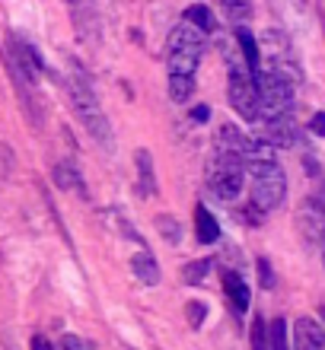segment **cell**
Instances as JSON below:
<instances>
[{
    "mask_svg": "<svg viewBox=\"0 0 325 350\" xmlns=\"http://www.w3.org/2000/svg\"><path fill=\"white\" fill-rule=\"evenodd\" d=\"M252 83H255V96H259V115H265L268 121L290 115L294 83L284 80L274 67H271V70H255V74H252Z\"/></svg>",
    "mask_w": 325,
    "mask_h": 350,
    "instance_id": "obj_1",
    "label": "cell"
},
{
    "mask_svg": "<svg viewBox=\"0 0 325 350\" xmlns=\"http://www.w3.org/2000/svg\"><path fill=\"white\" fill-rule=\"evenodd\" d=\"M252 175V211L259 213H271L284 201V191H287V178L281 172V166H255L246 169Z\"/></svg>",
    "mask_w": 325,
    "mask_h": 350,
    "instance_id": "obj_2",
    "label": "cell"
},
{
    "mask_svg": "<svg viewBox=\"0 0 325 350\" xmlns=\"http://www.w3.org/2000/svg\"><path fill=\"white\" fill-rule=\"evenodd\" d=\"M67 96H70V105H74V111L80 115V121L86 124V131L93 134L103 147H112V131H109V121H105L103 109H99V102H96V96L90 92V86L86 83H70V90H67Z\"/></svg>",
    "mask_w": 325,
    "mask_h": 350,
    "instance_id": "obj_3",
    "label": "cell"
},
{
    "mask_svg": "<svg viewBox=\"0 0 325 350\" xmlns=\"http://www.w3.org/2000/svg\"><path fill=\"white\" fill-rule=\"evenodd\" d=\"M242 159L233 157V153H217L214 166H211V188H214L217 198L223 201H233L236 194L242 191Z\"/></svg>",
    "mask_w": 325,
    "mask_h": 350,
    "instance_id": "obj_4",
    "label": "cell"
},
{
    "mask_svg": "<svg viewBox=\"0 0 325 350\" xmlns=\"http://www.w3.org/2000/svg\"><path fill=\"white\" fill-rule=\"evenodd\" d=\"M230 102L233 109L239 111L242 118H259V96H255V83H252V74L242 67V61H233L230 64Z\"/></svg>",
    "mask_w": 325,
    "mask_h": 350,
    "instance_id": "obj_5",
    "label": "cell"
},
{
    "mask_svg": "<svg viewBox=\"0 0 325 350\" xmlns=\"http://www.w3.org/2000/svg\"><path fill=\"white\" fill-rule=\"evenodd\" d=\"M325 344V332L322 325L309 315H300L294 322V350H322Z\"/></svg>",
    "mask_w": 325,
    "mask_h": 350,
    "instance_id": "obj_6",
    "label": "cell"
},
{
    "mask_svg": "<svg viewBox=\"0 0 325 350\" xmlns=\"http://www.w3.org/2000/svg\"><path fill=\"white\" fill-rule=\"evenodd\" d=\"M261 140H268L274 150L278 147H294V144L300 140V131H297V124H294V118L284 115V118L268 121V131H265V137Z\"/></svg>",
    "mask_w": 325,
    "mask_h": 350,
    "instance_id": "obj_7",
    "label": "cell"
},
{
    "mask_svg": "<svg viewBox=\"0 0 325 350\" xmlns=\"http://www.w3.org/2000/svg\"><path fill=\"white\" fill-rule=\"evenodd\" d=\"M201 48H205V36L192 26H176L172 29V36H169V51H185V55H201Z\"/></svg>",
    "mask_w": 325,
    "mask_h": 350,
    "instance_id": "obj_8",
    "label": "cell"
},
{
    "mask_svg": "<svg viewBox=\"0 0 325 350\" xmlns=\"http://www.w3.org/2000/svg\"><path fill=\"white\" fill-rule=\"evenodd\" d=\"M300 226H303V232L309 236V242L322 239V204H319L316 198H309V201L303 204V211H300Z\"/></svg>",
    "mask_w": 325,
    "mask_h": 350,
    "instance_id": "obj_9",
    "label": "cell"
},
{
    "mask_svg": "<svg viewBox=\"0 0 325 350\" xmlns=\"http://www.w3.org/2000/svg\"><path fill=\"white\" fill-rule=\"evenodd\" d=\"M195 236H198V242H205V245L220 239V223H217L214 213L207 211V207H201V204L195 207Z\"/></svg>",
    "mask_w": 325,
    "mask_h": 350,
    "instance_id": "obj_10",
    "label": "cell"
},
{
    "mask_svg": "<svg viewBox=\"0 0 325 350\" xmlns=\"http://www.w3.org/2000/svg\"><path fill=\"white\" fill-rule=\"evenodd\" d=\"M223 293L230 296L233 306H236L239 312L249 309V286H246V280H242L236 271H223Z\"/></svg>",
    "mask_w": 325,
    "mask_h": 350,
    "instance_id": "obj_11",
    "label": "cell"
},
{
    "mask_svg": "<svg viewBox=\"0 0 325 350\" xmlns=\"http://www.w3.org/2000/svg\"><path fill=\"white\" fill-rule=\"evenodd\" d=\"M198 61H201V55L169 51V77H188V80H195V74H198Z\"/></svg>",
    "mask_w": 325,
    "mask_h": 350,
    "instance_id": "obj_12",
    "label": "cell"
},
{
    "mask_svg": "<svg viewBox=\"0 0 325 350\" xmlns=\"http://www.w3.org/2000/svg\"><path fill=\"white\" fill-rule=\"evenodd\" d=\"M13 61H16V67H19V77H26V83H36L38 57L32 55V48H26L23 42H16V45H13Z\"/></svg>",
    "mask_w": 325,
    "mask_h": 350,
    "instance_id": "obj_13",
    "label": "cell"
},
{
    "mask_svg": "<svg viewBox=\"0 0 325 350\" xmlns=\"http://www.w3.org/2000/svg\"><path fill=\"white\" fill-rule=\"evenodd\" d=\"M217 144H220V153H233V157H242V147H246V134H242L236 124H223L217 131Z\"/></svg>",
    "mask_w": 325,
    "mask_h": 350,
    "instance_id": "obj_14",
    "label": "cell"
},
{
    "mask_svg": "<svg viewBox=\"0 0 325 350\" xmlns=\"http://www.w3.org/2000/svg\"><path fill=\"white\" fill-rule=\"evenodd\" d=\"M131 267H134V274L144 280V284H159V267H157V258L150 255V252H138L134 258H131Z\"/></svg>",
    "mask_w": 325,
    "mask_h": 350,
    "instance_id": "obj_15",
    "label": "cell"
},
{
    "mask_svg": "<svg viewBox=\"0 0 325 350\" xmlns=\"http://www.w3.org/2000/svg\"><path fill=\"white\" fill-rule=\"evenodd\" d=\"M55 178H57V185H61L64 191L86 194V185H83V178H80V172H77L74 163H57V166H55Z\"/></svg>",
    "mask_w": 325,
    "mask_h": 350,
    "instance_id": "obj_16",
    "label": "cell"
},
{
    "mask_svg": "<svg viewBox=\"0 0 325 350\" xmlns=\"http://www.w3.org/2000/svg\"><path fill=\"white\" fill-rule=\"evenodd\" d=\"M134 163H138V175H140V191L144 194H157V178H153V157L147 150H138L134 153Z\"/></svg>",
    "mask_w": 325,
    "mask_h": 350,
    "instance_id": "obj_17",
    "label": "cell"
},
{
    "mask_svg": "<svg viewBox=\"0 0 325 350\" xmlns=\"http://www.w3.org/2000/svg\"><path fill=\"white\" fill-rule=\"evenodd\" d=\"M236 42H239L242 48V57H246V70L249 74H255L259 70V45H255V36H252L249 29H236Z\"/></svg>",
    "mask_w": 325,
    "mask_h": 350,
    "instance_id": "obj_18",
    "label": "cell"
},
{
    "mask_svg": "<svg viewBox=\"0 0 325 350\" xmlns=\"http://www.w3.org/2000/svg\"><path fill=\"white\" fill-rule=\"evenodd\" d=\"M185 26L198 29V32L205 36V32H211V29H214V16H211V10H207L205 3H195V7L185 10Z\"/></svg>",
    "mask_w": 325,
    "mask_h": 350,
    "instance_id": "obj_19",
    "label": "cell"
},
{
    "mask_svg": "<svg viewBox=\"0 0 325 350\" xmlns=\"http://www.w3.org/2000/svg\"><path fill=\"white\" fill-rule=\"evenodd\" d=\"M195 90V80H188V77H169V96L172 102H185Z\"/></svg>",
    "mask_w": 325,
    "mask_h": 350,
    "instance_id": "obj_20",
    "label": "cell"
},
{
    "mask_svg": "<svg viewBox=\"0 0 325 350\" xmlns=\"http://www.w3.org/2000/svg\"><path fill=\"white\" fill-rule=\"evenodd\" d=\"M207 267H211V261H192V265H185V271H182V277H185V284H201V280H205L207 277Z\"/></svg>",
    "mask_w": 325,
    "mask_h": 350,
    "instance_id": "obj_21",
    "label": "cell"
},
{
    "mask_svg": "<svg viewBox=\"0 0 325 350\" xmlns=\"http://www.w3.org/2000/svg\"><path fill=\"white\" fill-rule=\"evenodd\" d=\"M157 226H159V232H163V236H166V239L172 242V245H176V242L182 239V226H179L176 220H169L166 213H159V217H157Z\"/></svg>",
    "mask_w": 325,
    "mask_h": 350,
    "instance_id": "obj_22",
    "label": "cell"
},
{
    "mask_svg": "<svg viewBox=\"0 0 325 350\" xmlns=\"http://www.w3.org/2000/svg\"><path fill=\"white\" fill-rule=\"evenodd\" d=\"M64 350H96V344L90 338H80V334H64V341H61Z\"/></svg>",
    "mask_w": 325,
    "mask_h": 350,
    "instance_id": "obj_23",
    "label": "cell"
},
{
    "mask_svg": "<svg viewBox=\"0 0 325 350\" xmlns=\"http://www.w3.org/2000/svg\"><path fill=\"white\" fill-rule=\"evenodd\" d=\"M185 315H188V325H192V328H198V325L205 322L207 306H205V303H188V306H185Z\"/></svg>",
    "mask_w": 325,
    "mask_h": 350,
    "instance_id": "obj_24",
    "label": "cell"
},
{
    "mask_svg": "<svg viewBox=\"0 0 325 350\" xmlns=\"http://www.w3.org/2000/svg\"><path fill=\"white\" fill-rule=\"evenodd\" d=\"M268 350H287V344H284V322H281V319H274V325H271Z\"/></svg>",
    "mask_w": 325,
    "mask_h": 350,
    "instance_id": "obj_25",
    "label": "cell"
},
{
    "mask_svg": "<svg viewBox=\"0 0 325 350\" xmlns=\"http://www.w3.org/2000/svg\"><path fill=\"white\" fill-rule=\"evenodd\" d=\"M252 350H268V338H265V322L252 325Z\"/></svg>",
    "mask_w": 325,
    "mask_h": 350,
    "instance_id": "obj_26",
    "label": "cell"
},
{
    "mask_svg": "<svg viewBox=\"0 0 325 350\" xmlns=\"http://www.w3.org/2000/svg\"><path fill=\"white\" fill-rule=\"evenodd\" d=\"M223 10H226V13H230L233 19L249 16V13H252V7H249V3H233V0H226V3H223Z\"/></svg>",
    "mask_w": 325,
    "mask_h": 350,
    "instance_id": "obj_27",
    "label": "cell"
},
{
    "mask_svg": "<svg viewBox=\"0 0 325 350\" xmlns=\"http://www.w3.org/2000/svg\"><path fill=\"white\" fill-rule=\"evenodd\" d=\"M259 265V277H261V286H274V277H271V265L265 258H259L255 261Z\"/></svg>",
    "mask_w": 325,
    "mask_h": 350,
    "instance_id": "obj_28",
    "label": "cell"
},
{
    "mask_svg": "<svg viewBox=\"0 0 325 350\" xmlns=\"http://www.w3.org/2000/svg\"><path fill=\"white\" fill-rule=\"evenodd\" d=\"M211 118V109L207 105H198V109H192V121H207Z\"/></svg>",
    "mask_w": 325,
    "mask_h": 350,
    "instance_id": "obj_29",
    "label": "cell"
},
{
    "mask_svg": "<svg viewBox=\"0 0 325 350\" xmlns=\"http://www.w3.org/2000/svg\"><path fill=\"white\" fill-rule=\"evenodd\" d=\"M313 131H316V134H325V115H322V111H316V115H313Z\"/></svg>",
    "mask_w": 325,
    "mask_h": 350,
    "instance_id": "obj_30",
    "label": "cell"
},
{
    "mask_svg": "<svg viewBox=\"0 0 325 350\" xmlns=\"http://www.w3.org/2000/svg\"><path fill=\"white\" fill-rule=\"evenodd\" d=\"M32 350H55V347H51V344H48L42 334H36V338H32Z\"/></svg>",
    "mask_w": 325,
    "mask_h": 350,
    "instance_id": "obj_31",
    "label": "cell"
},
{
    "mask_svg": "<svg viewBox=\"0 0 325 350\" xmlns=\"http://www.w3.org/2000/svg\"><path fill=\"white\" fill-rule=\"evenodd\" d=\"M7 350H10V347H7Z\"/></svg>",
    "mask_w": 325,
    "mask_h": 350,
    "instance_id": "obj_32",
    "label": "cell"
}]
</instances>
